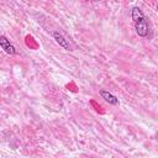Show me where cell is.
Returning a JSON list of instances; mask_svg holds the SVG:
<instances>
[{"mask_svg": "<svg viewBox=\"0 0 158 158\" xmlns=\"http://www.w3.org/2000/svg\"><path fill=\"white\" fill-rule=\"evenodd\" d=\"M0 47H1V49H4V52L5 53H7V54H15L16 53V49H15V47H14V44L10 42V40L6 37V36H4V35H1L0 36Z\"/></svg>", "mask_w": 158, "mask_h": 158, "instance_id": "7a4b0ae2", "label": "cell"}, {"mask_svg": "<svg viewBox=\"0 0 158 158\" xmlns=\"http://www.w3.org/2000/svg\"><path fill=\"white\" fill-rule=\"evenodd\" d=\"M131 17H132L133 22H137V21H139V20H142V19L144 17V14H143V11H142L139 7L135 6V7H132V10H131Z\"/></svg>", "mask_w": 158, "mask_h": 158, "instance_id": "5b68a950", "label": "cell"}, {"mask_svg": "<svg viewBox=\"0 0 158 158\" xmlns=\"http://www.w3.org/2000/svg\"><path fill=\"white\" fill-rule=\"evenodd\" d=\"M135 28H136V32L139 37H147L148 32H149V25H148L147 19L143 17L142 20L135 22Z\"/></svg>", "mask_w": 158, "mask_h": 158, "instance_id": "6da1fadb", "label": "cell"}, {"mask_svg": "<svg viewBox=\"0 0 158 158\" xmlns=\"http://www.w3.org/2000/svg\"><path fill=\"white\" fill-rule=\"evenodd\" d=\"M53 38L56 40V42H57L62 48H64L65 51H72L70 43L68 42V40H65V37H64L62 33H59L58 31H54V32H53Z\"/></svg>", "mask_w": 158, "mask_h": 158, "instance_id": "277c9868", "label": "cell"}, {"mask_svg": "<svg viewBox=\"0 0 158 158\" xmlns=\"http://www.w3.org/2000/svg\"><path fill=\"white\" fill-rule=\"evenodd\" d=\"M99 94H100V96H101L106 102H109L110 105L117 106V105L120 104L118 99H117L114 94H111L110 91H107V90H105V89H100V90H99Z\"/></svg>", "mask_w": 158, "mask_h": 158, "instance_id": "3957f363", "label": "cell"}]
</instances>
